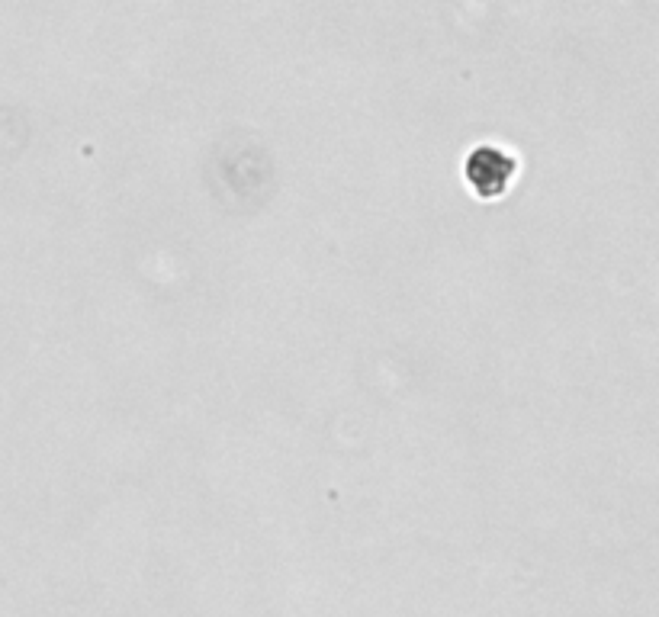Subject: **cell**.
Masks as SVG:
<instances>
[{
    "label": "cell",
    "mask_w": 659,
    "mask_h": 617,
    "mask_svg": "<svg viewBox=\"0 0 659 617\" xmlns=\"http://www.w3.org/2000/svg\"><path fill=\"white\" fill-rule=\"evenodd\" d=\"M512 177V161H508L502 152H489V148H476L473 158H470V180L483 190H502Z\"/></svg>",
    "instance_id": "cell-1"
}]
</instances>
